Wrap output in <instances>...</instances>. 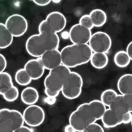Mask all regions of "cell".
<instances>
[{
	"instance_id": "cell-16",
	"label": "cell",
	"mask_w": 132,
	"mask_h": 132,
	"mask_svg": "<svg viewBox=\"0 0 132 132\" xmlns=\"http://www.w3.org/2000/svg\"><path fill=\"white\" fill-rule=\"evenodd\" d=\"M117 88L123 96L132 94V74H125L121 76L117 82Z\"/></svg>"
},
{
	"instance_id": "cell-37",
	"label": "cell",
	"mask_w": 132,
	"mask_h": 132,
	"mask_svg": "<svg viewBox=\"0 0 132 132\" xmlns=\"http://www.w3.org/2000/svg\"><path fill=\"white\" fill-rule=\"evenodd\" d=\"M131 124H132V122H131Z\"/></svg>"
},
{
	"instance_id": "cell-1",
	"label": "cell",
	"mask_w": 132,
	"mask_h": 132,
	"mask_svg": "<svg viewBox=\"0 0 132 132\" xmlns=\"http://www.w3.org/2000/svg\"><path fill=\"white\" fill-rule=\"evenodd\" d=\"M106 108L98 100L79 105L69 118V123L77 132H82L88 126L101 120Z\"/></svg>"
},
{
	"instance_id": "cell-11",
	"label": "cell",
	"mask_w": 132,
	"mask_h": 132,
	"mask_svg": "<svg viewBox=\"0 0 132 132\" xmlns=\"http://www.w3.org/2000/svg\"><path fill=\"white\" fill-rule=\"evenodd\" d=\"M50 30L57 34L63 31L66 25V18L61 12H53L50 13L45 19Z\"/></svg>"
},
{
	"instance_id": "cell-35",
	"label": "cell",
	"mask_w": 132,
	"mask_h": 132,
	"mask_svg": "<svg viewBox=\"0 0 132 132\" xmlns=\"http://www.w3.org/2000/svg\"><path fill=\"white\" fill-rule=\"evenodd\" d=\"M64 132H77L76 130L73 128V126H71L70 124H68L66 125L64 128Z\"/></svg>"
},
{
	"instance_id": "cell-34",
	"label": "cell",
	"mask_w": 132,
	"mask_h": 132,
	"mask_svg": "<svg viewBox=\"0 0 132 132\" xmlns=\"http://www.w3.org/2000/svg\"><path fill=\"white\" fill-rule=\"evenodd\" d=\"M45 102L49 105H53L56 102V97H48L45 99Z\"/></svg>"
},
{
	"instance_id": "cell-24",
	"label": "cell",
	"mask_w": 132,
	"mask_h": 132,
	"mask_svg": "<svg viewBox=\"0 0 132 132\" xmlns=\"http://www.w3.org/2000/svg\"><path fill=\"white\" fill-rule=\"evenodd\" d=\"M118 95L113 89H107L104 90L101 96V101L106 107H109Z\"/></svg>"
},
{
	"instance_id": "cell-17",
	"label": "cell",
	"mask_w": 132,
	"mask_h": 132,
	"mask_svg": "<svg viewBox=\"0 0 132 132\" xmlns=\"http://www.w3.org/2000/svg\"><path fill=\"white\" fill-rule=\"evenodd\" d=\"M109 108L112 110L119 117L122 119L124 115L129 112L127 105L123 98V95L121 94L117 96Z\"/></svg>"
},
{
	"instance_id": "cell-36",
	"label": "cell",
	"mask_w": 132,
	"mask_h": 132,
	"mask_svg": "<svg viewBox=\"0 0 132 132\" xmlns=\"http://www.w3.org/2000/svg\"><path fill=\"white\" fill-rule=\"evenodd\" d=\"M53 2H54V3H59L61 2V1L58 0V1H52Z\"/></svg>"
},
{
	"instance_id": "cell-27",
	"label": "cell",
	"mask_w": 132,
	"mask_h": 132,
	"mask_svg": "<svg viewBox=\"0 0 132 132\" xmlns=\"http://www.w3.org/2000/svg\"><path fill=\"white\" fill-rule=\"evenodd\" d=\"M82 132H104L102 126L95 123L86 128Z\"/></svg>"
},
{
	"instance_id": "cell-4",
	"label": "cell",
	"mask_w": 132,
	"mask_h": 132,
	"mask_svg": "<svg viewBox=\"0 0 132 132\" xmlns=\"http://www.w3.org/2000/svg\"><path fill=\"white\" fill-rule=\"evenodd\" d=\"M71 72L70 68L63 64L50 70L44 82L46 96L53 97L58 96L66 78Z\"/></svg>"
},
{
	"instance_id": "cell-22",
	"label": "cell",
	"mask_w": 132,
	"mask_h": 132,
	"mask_svg": "<svg viewBox=\"0 0 132 132\" xmlns=\"http://www.w3.org/2000/svg\"><path fill=\"white\" fill-rule=\"evenodd\" d=\"M131 59L126 51H120L117 52L114 56L115 64L119 68H125L131 62Z\"/></svg>"
},
{
	"instance_id": "cell-23",
	"label": "cell",
	"mask_w": 132,
	"mask_h": 132,
	"mask_svg": "<svg viewBox=\"0 0 132 132\" xmlns=\"http://www.w3.org/2000/svg\"><path fill=\"white\" fill-rule=\"evenodd\" d=\"M15 80L18 85L22 86H26L31 83L32 79L24 68H21L15 73Z\"/></svg>"
},
{
	"instance_id": "cell-3",
	"label": "cell",
	"mask_w": 132,
	"mask_h": 132,
	"mask_svg": "<svg viewBox=\"0 0 132 132\" xmlns=\"http://www.w3.org/2000/svg\"><path fill=\"white\" fill-rule=\"evenodd\" d=\"M62 63L69 68H73L90 61L93 52L89 44L67 45L61 51Z\"/></svg>"
},
{
	"instance_id": "cell-32",
	"label": "cell",
	"mask_w": 132,
	"mask_h": 132,
	"mask_svg": "<svg viewBox=\"0 0 132 132\" xmlns=\"http://www.w3.org/2000/svg\"><path fill=\"white\" fill-rule=\"evenodd\" d=\"M126 52L129 56L131 61H132V41L130 42L127 45L126 48Z\"/></svg>"
},
{
	"instance_id": "cell-2",
	"label": "cell",
	"mask_w": 132,
	"mask_h": 132,
	"mask_svg": "<svg viewBox=\"0 0 132 132\" xmlns=\"http://www.w3.org/2000/svg\"><path fill=\"white\" fill-rule=\"evenodd\" d=\"M38 31L39 34L30 36L25 43L27 53L36 58L40 57L48 51L58 49L60 43L59 36L50 30L45 20L39 25Z\"/></svg>"
},
{
	"instance_id": "cell-21",
	"label": "cell",
	"mask_w": 132,
	"mask_h": 132,
	"mask_svg": "<svg viewBox=\"0 0 132 132\" xmlns=\"http://www.w3.org/2000/svg\"><path fill=\"white\" fill-rule=\"evenodd\" d=\"M13 84L11 75L7 72L0 73V94L3 96L13 87Z\"/></svg>"
},
{
	"instance_id": "cell-19",
	"label": "cell",
	"mask_w": 132,
	"mask_h": 132,
	"mask_svg": "<svg viewBox=\"0 0 132 132\" xmlns=\"http://www.w3.org/2000/svg\"><path fill=\"white\" fill-rule=\"evenodd\" d=\"M108 55L105 53H93L90 59L91 65L97 69H102L108 65Z\"/></svg>"
},
{
	"instance_id": "cell-26",
	"label": "cell",
	"mask_w": 132,
	"mask_h": 132,
	"mask_svg": "<svg viewBox=\"0 0 132 132\" xmlns=\"http://www.w3.org/2000/svg\"><path fill=\"white\" fill-rule=\"evenodd\" d=\"M79 23L90 30L94 27L89 14H85L82 15L79 19Z\"/></svg>"
},
{
	"instance_id": "cell-13",
	"label": "cell",
	"mask_w": 132,
	"mask_h": 132,
	"mask_svg": "<svg viewBox=\"0 0 132 132\" xmlns=\"http://www.w3.org/2000/svg\"><path fill=\"white\" fill-rule=\"evenodd\" d=\"M24 69L32 80H37L41 78L45 70L40 57L28 60L25 63Z\"/></svg>"
},
{
	"instance_id": "cell-12",
	"label": "cell",
	"mask_w": 132,
	"mask_h": 132,
	"mask_svg": "<svg viewBox=\"0 0 132 132\" xmlns=\"http://www.w3.org/2000/svg\"><path fill=\"white\" fill-rule=\"evenodd\" d=\"M40 59L45 69L50 71L62 64L61 53L58 49L47 51Z\"/></svg>"
},
{
	"instance_id": "cell-31",
	"label": "cell",
	"mask_w": 132,
	"mask_h": 132,
	"mask_svg": "<svg viewBox=\"0 0 132 132\" xmlns=\"http://www.w3.org/2000/svg\"><path fill=\"white\" fill-rule=\"evenodd\" d=\"M33 2L38 6H44L48 5L52 2L51 0H33Z\"/></svg>"
},
{
	"instance_id": "cell-30",
	"label": "cell",
	"mask_w": 132,
	"mask_h": 132,
	"mask_svg": "<svg viewBox=\"0 0 132 132\" xmlns=\"http://www.w3.org/2000/svg\"><path fill=\"white\" fill-rule=\"evenodd\" d=\"M132 112H128L123 116V124H127L132 122Z\"/></svg>"
},
{
	"instance_id": "cell-15",
	"label": "cell",
	"mask_w": 132,
	"mask_h": 132,
	"mask_svg": "<svg viewBox=\"0 0 132 132\" xmlns=\"http://www.w3.org/2000/svg\"><path fill=\"white\" fill-rule=\"evenodd\" d=\"M20 96L23 103L29 106L36 104L39 100V95L36 88L28 87L21 92Z\"/></svg>"
},
{
	"instance_id": "cell-10",
	"label": "cell",
	"mask_w": 132,
	"mask_h": 132,
	"mask_svg": "<svg viewBox=\"0 0 132 132\" xmlns=\"http://www.w3.org/2000/svg\"><path fill=\"white\" fill-rule=\"evenodd\" d=\"M69 38L73 44H88L92 33L91 30L78 24L73 25L69 31Z\"/></svg>"
},
{
	"instance_id": "cell-28",
	"label": "cell",
	"mask_w": 132,
	"mask_h": 132,
	"mask_svg": "<svg viewBox=\"0 0 132 132\" xmlns=\"http://www.w3.org/2000/svg\"><path fill=\"white\" fill-rule=\"evenodd\" d=\"M123 98L127 105L129 112L132 113V94L124 95Z\"/></svg>"
},
{
	"instance_id": "cell-18",
	"label": "cell",
	"mask_w": 132,
	"mask_h": 132,
	"mask_svg": "<svg viewBox=\"0 0 132 132\" xmlns=\"http://www.w3.org/2000/svg\"><path fill=\"white\" fill-rule=\"evenodd\" d=\"M13 36L6 28L5 24L0 23V48L5 49L11 45Z\"/></svg>"
},
{
	"instance_id": "cell-7",
	"label": "cell",
	"mask_w": 132,
	"mask_h": 132,
	"mask_svg": "<svg viewBox=\"0 0 132 132\" xmlns=\"http://www.w3.org/2000/svg\"><path fill=\"white\" fill-rule=\"evenodd\" d=\"M89 45L93 53L106 54L112 46V40L108 33L98 31L92 34Z\"/></svg>"
},
{
	"instance_id": "cell-33",
	"label": "cell",
	"mask_w": 132,
	"mask_h": 132,
	"mask_svg": "<svg viewBox=\"0 0 132 132\" xmlns=\"http://www.w3.org/2000/svg\"><path fill=\"white\" fill-rule=\"evenodd\" d=\"M14 132H33L31 129L27 126H23Z\"/></svg>"
},
{
	"instance_id": "cell-14",
	"label": "cell",
	"mask_w": 132,
	"mask_h": 132,
	"mask_svg": "<svg viewBox=\"0 0 132 132\" xmlns=\"http://www.w3.org/2000/svg\"><path fill=\"white\" fill-rule=\"evenodd\" d=\"M101 120L103 127L105 128H113L123 124V119L109 108L106 109Z\"/></svg>"
},
{
	"instance_id": "cell-8",
	"label": "cell",
	"mask_w": 132,
	"mask_h": 132,
	"mask_svg": "<svg viewBox=\"0 0 132 132\" xmlns=\"http://www.w3.org/2000/svg\"><path fill=\"white\" fill-rule=\"evenodd\" d=\"M5 25L14 37L23 36L28 27L26 19L19 14H13L9 16L6 19Z\"/></svg>"
},
{
	"instance_id": "cell-25",
	"label": "cell",
	"mask_w": 132,
	"mask_h": 132,
	"mask_svg": "<svg viewBox=\"0 0 132 132\" xmlns=\"http://www.w3.org/2000/svg\"><path fill=\"white\" fill-rule=\"evenodd\" d=\"M2 96L5 101L8 102H13L16 101L19 96V90L15 86H13L7 90Z\"/></svg>"
},
{
	"instance_id": "cell-20",
	"label": "cell",
	"mask_w": 132,
	"mask_h": 132,
	"mask_svg": "<svg viewBox=\"0 0 132 132\" xmlns=\"http://www.w3.org/2000/svg\"><path fill=\"white\" fill-rule=\"evenodd\" d=\"M89 15L92 20L94 27H101L106 23L107 15L101 9H96L90 12Z\"/></svg>"
},
{
	"instance_id": "cell-9",
	"label": "cell",
	"mask_w": 132,
	"mask_h": 132,
	"mask_svg": "<svg viewBox=\"0 0 132 132\" xmlns=\"http://www.w3.org/2000/svg\"><path fill=\"white\" fill-rule=\"evenodd\" d=\"M22 114L25 123L31 127L40 126L45 119L44 109L36 104L28 106L24 109Z\"/></svg>"
},
{
	"instance_id": "cell-6",
	"label": "cell",
	"mask_w": 132,
	"mask_h": 132,
	"mask_svg": "<svg viewBox=\"0 0 132 132\" xmlns=\"http://www.w3.org/2000/svg\"><path fill=\"white\" fill-rule=\"evenodd\" d=\"M83 86L82 76L77 72L71 71L63 84L61 93L68 100H74L81 95Z\"/></svg>"
},
{
	"instance_id": "cell-5",
	"label": "cell",
	"mask_w": 132,
	"mask_h": 132,
	"mask_svg": "<svg viewBox=\"0 0 132 132\" xmlns=\"http://www.w3.org/2000/svg\"><path fill=\"white\" fill-rule=\"evenodd\" d=\"M24 123L23 114L18 110L6 108L0 110V132H14Z\"/></svg>"
},
{
	"instance_id": "cell-29",
	"label": "cell",
	"mask_w": 132,
	"mask_h": 132,
	"mask_svg": "<svg viewBox=\"0 0 132 132\" xmlns=\"http://www.w3.org/2000/svg\"><path fill=\"white\" fill-rule=\"evenodd\" d=\"M7 66V61L5 56L0 54V73L4 72Z\"/></svg>"
}]
</instances>
